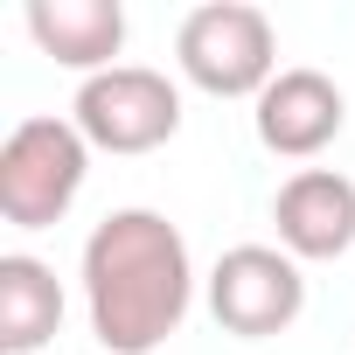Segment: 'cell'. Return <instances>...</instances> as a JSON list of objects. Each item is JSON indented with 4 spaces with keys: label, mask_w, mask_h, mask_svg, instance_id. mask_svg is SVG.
Segmentation results:
<instances>
[{
    "label": "cell",
    "mask_w": 355,
    "mask_h": 355,
    "mask_svg": "<svg viewBox=\"0 0 355 355\" xmlns=\"http://www.w3.org/2000/svg\"><path fill=\"white\" fill-rule=\"evenodd\" d=\"M209 313L237 341H272L306 313V272L279 244H230L209 272Z\"/></svg>",
    "instance_id": "cell-5"
},
{
    "label": "cell",
    "mask_w": 355,
    "mask_h": 355,
    "mask_svg": "<svg viewBox=\"0 0 355 355\" xmlns=\"http://www.w3.org/2000/svg\"><path fill=\"white\" fill-rule=\"evenodd\" d=\"M84 313L105 355H153L167 334H182L196 306L189 237L160 209H112L77 258Z\"/></svg>",
    "instance_id": "cell-1"
},
{
    "label": "cell",
    "mask_w": 355,
    "mask_h": 355,
    "mask_svg": "<svg viewBox=\"0 0 355 355\" xmlns=\"http://www.w3.org/2000/svg\"><path fill=\"white\" fill-rule=\"evenodd\" d=\"M251 125H258V146H265V153H279V160H313V153H327V146L341 139L348 98H341V84H334L327 70H279V77L265 84Z\"/></svg>",
    "instance_id": "cell-6"
},
{
    "label": "cell",
    "mask_w": 355,
    "mask_h": 355,
    "mask_svg": "<svg viewBox=\"0 0 355 355\" xmlns=\"http://www.w3.org/2000/svg\"><path fill=\"white\" fill-rule=\"evenodd\" d=\"M174 63L182 77L209 98H265V84L279 77V35L265 21V8L251 0H209L182 21L174 35Z\"/></svg>",
    "instance_id": "cell-3"
},
{
    "label": "cell",
    "mask_w": 355,
    "mask_h": 355,
    "mask_svg": "<svg viewBox=\"0 0 355 355\" xmlns=\"http://www.w3.org/2000/svg\"><path fill=\"white\" fill-rule=\"evenodd\" d=\"M279 223V251H293L300 265H327L355 251V182L341 167H300L272 202Z\"/></svg>",
    "instance_id": "cell-7"
},
{
    "label": "cell",
    "mask_w": 355,
    "mask_h": 355,
    "mask_svg": "<svg viewBox=\"0 0 355 355\" xmlns=\"http://www.w3.org/2000/svg\"><path fill=\"white\" fill-rule=\"evenodd\" d=\"M91 174V139L77 119H21L0 146V216L15 230H49L70 216Z\"/></svg>",
    "instance_id": "cell-2"
},
{
    "label": "cell",
    "mask_w": 355,
    "mask_h": 355,
    "mask_svg": "<svg viewBox=\"0 0 355 355\" xmlns=\"http://www.w3.org/2000/svg\"><path fill=\"white\" fill-rule=\"evenodd\" d=\"M28 35L63 70L98 77L125 49V8L119 0H28Z\"/></svg>",
    "instance_id": "cell-8"
},
{
    "label": "cell",
    "mask_w": 355,
    "mask_h": 355,
    "mask_svg": "<svg viewBox=\"0 0 355 355\" xmlns=\"http://www.w3.org/2000/svg\"><path fill=\"white\" fill-rule=\"evenodd\" d=\"M63 327V286L42 258L28 251H8L0 258V348L8 355H35L49 348Z\"/></svg>",
    "instance_id": "cell-9"
},
{
    "label": "cell",
    "mask_w": 355,
    "mask_h": 355,
    "mask_svg": "<svg viewBox=\"0 0 355 355\" xmlns=\"http://www.w3.org/2000/svg\"><path fill=\"white\" fill-rule=\"evenodd\" d=\"M70 119H77V132L98 153H153V146H167L182 132V91H174L167 70L112 63V70L77 84Z\"/></svg>",
    "instance_id": "cell-4"
}]
</instances>
